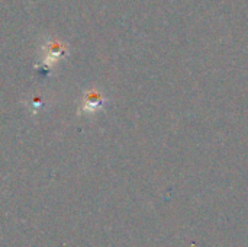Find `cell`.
<instances>
[{
    "label": "cell",
    "mask_w": 248,
    "mask_h": 247,
    "mask_svg": "<svg viewBox=\"0 0 248 247\" xmlns=\"http://www.w3.org/2000/svg\"><path fill=\"white\" fill-rule=\"evenodd\" d=\"M105 103V99L102 98L100 93L97 92H89L84 98V102H83V106L80 109V112H94L97 109H100Z\"/></svg>",
    "instance_id": "1"
}]
</instances>
